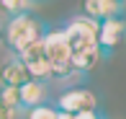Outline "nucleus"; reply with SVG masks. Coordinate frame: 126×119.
Returning a JSON list of instances; mask_svg holds the SVG:
<instances>
[{
    "label": "nucleus",
    "instance_id": "obj_1",
    "mask_svg": "<svg viewBox=\"0 0 126 119\" xmlns=\"http://www.w3.org/2000/svg\"><path fill=\"white\" fill-rule=\"evenodd\" d=\"M44 34H47V24H44L41 18H36V16H31V13L13 16V18H8V24H5V44H8V49L13 52V57H18L28 47L41 42Z\"/></svg>",
    "mask_w": 126,
    "mask_h": 119
},
{
    "label": "nucleus",
    "instance_id": "obj_2",
    "mask_svg": "<svg viewBox=\"0 0 126 119\" xmlns=\"http://www.w3.org/2000/svg\"><path fill=\"white\" fill-rule=\"evenodd\" d=\"M44 47V57L51 65V80H64L70 78V47H67V36L64 29H47L41 39Z\"/></svg>",
    "mask_w": 126,
    "mask_h": 119
},
{
    "label": "nucleus",
    "instance_id": "obj_3",
    "mask_svg": "<svg viewBox=\"0 0 126 119\" xmlns=\"http://www.w3.org/2000/svg\"><path fill=\"white\" fill-rule=\"evenodd\" d=\"M64 36H67L70 54H82V52L98 49V24L85 18V16H75L64 26Z\"/></svg>",
    "mask_w": 126,
    "mask_h": 119
},
{
    "label": "nucleus",
    "instance_id": "obj_4",
    "mask_svg": "<svg viewBox=\"0 0 126 119\" xmlns=\"http://www.w3.org/2000/svg\"><path fill=\"white\" fill-rule=\"evenodd\" d=\"M57 111L64 114H85V111H98V96L90 88H67L64 93H59V98L54 101Z\"/></svg>",
    "mask_w": 126,
    "mask_h": 119
},
{
    "label": "nucleus",
    "instance_id": "obj_5",
    "mask_svg": "<svg viewBox=\"0 0 126 119\" xmlns=\"http://www.w3.org/2000/svg\"><path fill=\"white\" fill-rule=\"evenodd\" d=\"M18 60L23 62V67H26V72H28L31 80H41V83H49L51 80V65H49V60L44 57L41 42L33 44V47H28L26 52H21Z\"/></svg>",
    "mask_w": 126,
    "mask_h": 119
},
{
    "label": "nucleus",
    "instance_id": "obj_6",
    "mask_svg": "<svg viewBox=\"0 0 126 119\" xmlns=\"http://www.w3.org/2000/svg\"><path fill=\"white\" fill-rule=\"evenodd\" d=\"M126 36V21L118 18H106L98 24V52L100 54H111L113 49L121 44V39Z\"/></svg>",
    "mask_w": 126,
    "mask_h": 119
},
{
    "label": "nucleus",
    "instance_id": "obj_7",
    "mask_svg": "<svg viewBox=\"0 0 126 119\" xmlns=\"http://www.w3.org/2000/svg\"><path fill=\"white\" fill-rule=\"evenodd\" d=\"M49 98V86L41 80H26L23 86H18V104H21V111H28L33 106H41L47 104Z\"/></svg>",
    "mask_w": 126,
    "mask_h": 119
},
{
    "label": "nucleus",
    "instance_id": "obj_8",
    "mask_svg": "<svg viewBox=\"0 0 126 119\" xmlns=\"http://www.w3.org/2000/svg\"><path fill=\"white\" fill-rule=\"evenodd\" d=\"M121 10L124 8L116 5L113 0H82V16L95 21V24H100L106 18H118Z\"/></svg>",
    "mask_w": 126,
    "mask_h": 119
},
{
    "label": "nucleus",
    "instance_id": "obj_9",
    "mask_svg": "<svg viewBox=\"0 0 126 119\" xmlns=\"http://www.w3.org/2000/svg\"><path fill=\"white\" fill-rule=\"evenodd\" d=\"M26 80H31V78H28L23 62H21L18 57H8V60L3 62V67H0V86L18 88V86H23Z\"/></svg>",
    "mask_w": 126,
    "mask_h": 119
},
{
    "label": "nucleus",
    "instance_id": "obj_10",
    "mask_svg": "<svg viewBox=\"0 0 126 119\" xmlns=\"http://www.w3.org/2000/svg\"><path fill=\"white\" fill-rule=\"evenodd\" d=\"M98 60H100L98 49L82 52V54H70V72L72 75H75V72H88V70H93V67L98 65Z\"/></svg>",
    "mask_w": 126,
    "mask_h": 119
},
{
    "label": "nucleus",
    "instance_id": "obj_11",
    "mask_svg": "<svg viewBox=\"0 0 126 119\" xmlns=\"http://www.w3.org/2000/svg\"><path fill=\"white\" fill-rule=\"evenodd\" d=\"M31 0H0V10H3L8 18H13V16H23L31 10Z\"/></svg>",
    "mask_w": 126,
    "mask_h": 119
},
{
    "label": "nucleus",
    "instance_id": "obj_12",
    "mask_svg": "<svg viewBox=\"0 0 126 119\" xmlns=\"http://www.w3.org/2000/svg\"><path fill=\"white\" fill-rule=\"evenodd\" d=\"M26 119H57V109L51 104H41L26 111Z\"/></svg>",
    "mask_w": 126,
    "mask_h": 119
},
{
    "label": "nucleus",
    "instance_id": "obj_13",
    "mask_svg": "<svg viewBox=\"0 0 126 119\" xmlns=\"http://www.w3.org/2000/svg\"><path fill=\"white\" fill-rule=\"evenodd\" d=\"M0 101H5L8 106H13V109L21 111V104H18V88H5V86H0Z\"/></svg>",
    "mask_w": 126,
    "mask_h": 119
},
{
    "label": "nucleus",
    "instance_id": "obj_14",
    "mask_svg": "<svg viewBox=\"0 0 126 119\" xmlns=\"http://www.w3.org/2000/svg\"><path fill=\"white\" fill-rule=\"evenodd\" d=\"M21 111L18 109H13V106H8L5 101H0V119H18Z\"/></svg>",
    "mask_w": 126,
    "mask_h": 119
},
{
    "label": "nucleus",
    "instance_id": "obj_15",
    "mask_svg": "<svg viewBox=\"0 0 126 119\" xmlns=\"http://www.w3.org/2000/svg\"><path fill=\"white\" fill-rule=\"evenodd\" d=\"M75 119H106L103 114H98V111H85V114H72Z\"/></svg>",
    "mask_w": 126,
    "mask_h": 119
},
{
    "label": "nucleus",
    "instance_id": "obj_16",
    "mask_svg": "<svg viewBox=\"0 0 126 119\" xmlns=\"http://www.w3.org/2000/svg\"><path fill=\"white\" fill-rule=\"evenodd\" d=\"M57 119H75L72 114H64V111H57Z\"/></svg>",
    "mask_w": 126,
    "mask_h": 119
},
{
    "label": "nucleus",
    "instance_id": "obj_17",
    "mask_svg": "<svg viewBox=\"0 0 126 119\" xmlns=\"http://www.w3.org/2000/svg\"><path fill=\"white\" fill-rule=\"evenodd\" d=\"M113 3H116V5H121V8H124V5H126V0H113Z\"/></svg>",
    "mask_w": 126,
    "mask_h": 119
},
{
    "label": "nucleus",
    "instance_id": "obj_18",
    "mask_svg": "<svg viewBox=\"0 0 126 119\" xmlns=\"http://www.w3.org/2000/svg\"><path fill=\"white\" fill-rule=\"evenodd\" d=\"M31 3H47V0H31Z\"/></svg>",
    "mask_w": 126,
    "mask_h": 119
},
{
    "label": "nucleus",
    "instance_id": "obj_19",
    "mask_svg": "<svg viewBox=\"0 0 126 119\" xmlns=\"http://www.w3.org/2000/svg\"><path fill=\"white\" fill-rule=\"evenodd\" d=\"M124 39H126V36H124Z\"/></svg>",
    "mask_w": 126,
    "mask_h": 119
}]
</instances>
